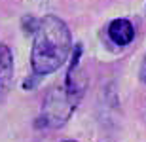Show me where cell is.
<instances>
[{"label":"cell","instance_id":"1","mask_svg":"<svg viewBox=\"0 0 146 142\" xmlns=\"http://www.w3.org/2000/svg\"><path fill=\"white\" fill-rule=\"evenodd\" d=\"M72 48L70 30L59 17L46 15L38 19L34 28V44L31 65L34 74L48 76L65 65Z\"/></svg>","mask_w":146,"mask_h":142},{"label":"cell","instance_id":"2","mask_svg":"<svg viewBox=\"0 0 146 142\" xmlns=\"http://www.w3.org/2000/svg\"><path fill=\"white\" fill-rule=\"evenodd\" d=\"M76 102H78V97H74L70 89L63 85L61 89H53L51 93L46 98V104H44V118H46V123L51 127L63 125L70 114L74 112Z\"/></svg>","mask_w":146,"mask_h":142},{"label":"cell","instance_id":"3","mask_svg":"<svg viewBox=\"0 0 146 142\" xmlns=\"http://www.w3.org/2000/svg\"><path fill=\"white\" fill-rule=\"evenodd\" d=\"M13 82V57L8 46L0 44V102L8 97Z\"/></svg>","mask_w":146,"mask_h":142},{"label":"cell","instance_id":"4","mask_svg":"<svg viewBox=\"0 0 146 142\" xmlns=\"http://www.w3.org/2000/svg\"><path fill=\"white\" fill-rule=\"evenodd\" d=\"M108 36L116 46H127L135 38V28L127 19H114L108 27Z\"/></svg>","mask_w":146,"mask_h":142},{"label":"cell","instance_id":"5","mask_svg":"<svg viewBox=\"0 0 146 142\" xmlns=\"http://www.w3.org/2000/svg\"><path fill=\"white\" fill-rule=\"evenodd\" d=\"M141 80L146 83V57H144V61H142V66H141Z\"/></svg>","mask_w":146,"mask_h":142},{"label":"cell","instance_id":"6","mask_svg":"<svg viewBox=\"0 0 146 142\" xmlns=\"http://www.w3.org/2000/svg\"><path fill=\"white\" fill-rule=\"evenodd\" d=\"M66 142H74V140H66Z\"/></svg>","mask_w":146,"mask_h":142}]
</instances>
